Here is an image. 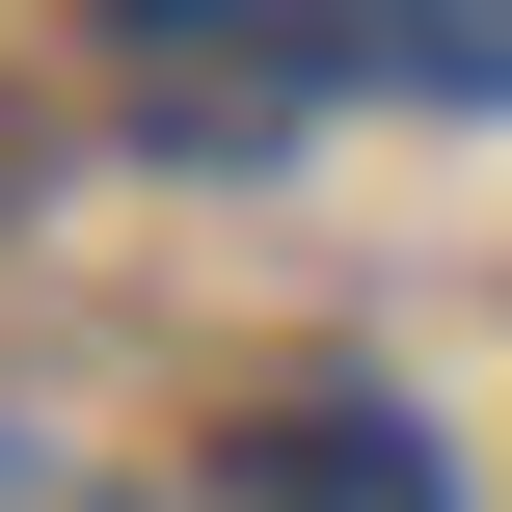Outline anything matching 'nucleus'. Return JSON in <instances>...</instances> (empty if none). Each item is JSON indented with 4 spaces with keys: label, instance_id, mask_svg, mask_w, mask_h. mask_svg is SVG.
I'll use <instances>...</instances> for the list:
<instances>
[{
    "label": "nucleus",
    "instance_id": "obj_1",
    "mask_svg": "<svg viewBox=\"0 0 512 512\" xmlns=\"http://www.w3.org/2000/svg\"><path fill=\"white\" fill-rule=\"evenodd\" d=\"M108 81L162 135H297L324 81H378V0H108Z\"/></svg>",
    "mask_w": 512,
    "mask_h": 512
},
{
    "label": "nucleus",
    "instance_id": "obj_2",
    "mask_svg": "<svg viewBox=\"0 0 512 512\" xmlns=\"http://www.w3.org/2000/svg\"><path fill=\"white\" fill-rule=\"evenodd\" d=\"M216 486H243V512H459V459H432L405 405H351V378H324V405L216 432Z\"/></svg>",
    "mask_w": 512,
    "mask_h": 512
},
{
    "label": "nucleus",
    "instance_id": "obj_3",
    "mask_svg": "<svg viewBox=\"0 0 512 512\" xmlns=\"http://www.w3.org/2000/svg\"><path fill=\"white\" fill-rule=\"evenodd\" d=\"M378 81H512V0H378Z\"/></svg>",
    "mask_w": 512,
    "mask_h": 512
}]
</instances>
